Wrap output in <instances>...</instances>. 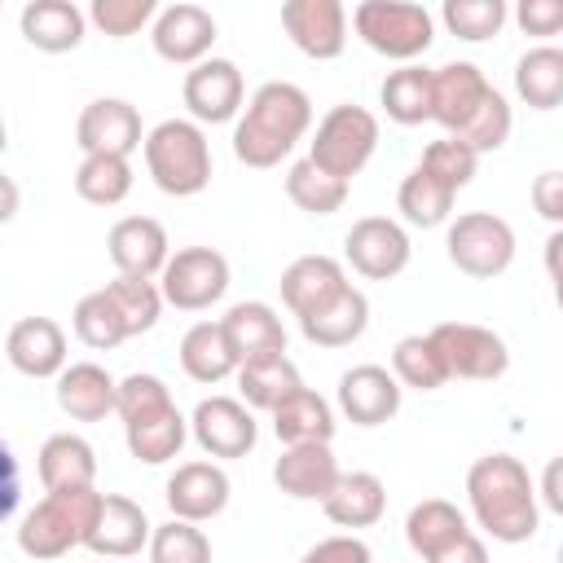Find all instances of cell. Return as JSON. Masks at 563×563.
<instances>
[{
	"instance_id": "6da1fadb",
	"label": "cell",
	"mask_w": 563,
	"mask_h": 563,
	"mask_svg": "<svg viewBox=\"0 0 563 563\" xmlns=\"http://www.w3.org/2000/svg\"><path fill=\"white\" fill-rule=\"evenodd\" d=\"M431 119L471 154L501 150L510 136V106L475 62H449L431 70Z\"/></svg>"
},
{
	"instance_id": "7a4b0ae2",
	"label": "cell",
	"mask_w": 563,
	"mask_h": 563,
	"mask_svg": "<svg viewBox=\"0 0 563 563\" xmlns=\"http://www.w3.org/2000/svg\"><path fill=\"white\" fill-rule=\"evenodd\" d=\"M466 497H471L475 523L493 541L515 545V541L537 537V523H541L537 488H532V475L519 457H510V453L475 457V466L466 471Z\"/></svg>"
},
{
	"instance_id": "3957f363",
	"label": "cell",
	"mask_w": 563,
	"mask_h": 563,
	"mask_svg": "<svg viewBox=\"0 0 563 563\" xmlns=\"http://www.w3.org/2000/svg\"><path fill=\"white\" fill-rule=\"evenodd\" d=\"M312 123V101L299 84L268 79L255 88L246 101V114L233 128V154L246 167H277L308 132Z\"/></svg>"
},
{
	"instance_id": "277c9868",
	"label": "cell",
	"mask_w": 563,
	"mask_h": 563,
	"mask_svg": "<svg viewBox=\"0 0 563 563\" xmlns=\"http://www.w3.org/2000/svg\"><path fill=\"white\" fill-rule=\"evenodd\" d=\"M114 413L123 418V435H128V453L145 466H163L185 449L189 422L180 418L172 391L163 378L154 374H128L119 383L114 396Z\"/></svg>"
},
{
	"instance_id": "5b68a950",
	"label": "cell",
	"mask_w": 563,
	"mask_h": 563,
	"mask_svg": "<svg viewBox=\"0 0 563 563\" xmlns=\"http://www.w3.org/2000/svg\"><path fill=\"white\" fill-rule=\"evenodd\" d=\"M145 167L172 198H194L211 180V145L194 119H163L145 132Z\"/></svg>"
},
{
	"instance_id": "8992f818",
	"label": "cell",
	"mask_w": 563,
	"mask_h": 563,
	"mask_svg": "<svg viewBox=\"0 0 563 563\" xmlns=\"http://www.w3.org/2000/svg\"><path fill=\"white\" fill-rule=\"evenodd\" d=\"M101 493L97 488H66L35 501V510L18 528V550L26 559H62L75 545L88 541V528L97 519Z\"/></svg>"
},
{
	"instance_id": "52a82bcc",
	"label": "cell",
	"mask_w": 563,
	"mask_h": 563,
	"mask_svg": "<svg viewBox=\"0 0 563 563\" xmlns=\"http://www.w3.org/2000/svg\"><path fill=\"white\" fill-rule=\"evenodd\" d=\"M352 26L374 53L396 57V62L422 57L431 48V40H435L431 13L422 4H413V0H361L352 9Z\"/></svg>"
},
{
	"instance_id": "ba28073f",
	"label": "cell",
	"mask_w": 563,
	"mask_h": 563,
	"mask_svg": "<svg viewBox=\"0 0 563 563\" xmlns=\"http://www.w3.org/2000/svg\"><path fill=\"white\" fill-rule=\"evenodd\" d=\"M374 150H378V119L365 106L343 101L317 123V136L308 145V163H317L334 180H352L369 163Z\"/></svg>"
},
{
	"instance_id": "9c48e42d",
	"label": "cell",
	"mask_w": 563,
	"mask_h": 563,
	"mask_svg": "<svg viewBox=\"0 0 563 563\" xmlns=\"http://www.w3.org/2000/svg\"><path fill=\"white\" fill-rule=\"evenodd\" d=\"M449 260L466 277H497L515 260V229L493 211H462L444 233Z\"/></svg>"
},
{
	"instance_id": "30bf717a",
	"label": "cell",
	"mask_w": 563,
	"mask_h": 563,
	"mask_svg": "<svg viewBox=\"0 0 563 563\" xmlns=\"http://www.w3.org/2000/svg\"><path fill=\"white\" fill-rule=\"evenodd\" d=\"M427 339H431L449 378L493 383L510 365V352H506L501 334H493L488 325H475V321H440V325L427 330Z\"/></svg>"
},
{
	"instance_id": "8fae6325",
	"label": "cell",
	"mask_w": 563,
	"mask_h": 563,
	"mask_svg": "<svg viewBox=\"0 0 563 563\" xmlns=\"http://www.w3.org/2000/svg\"><path fill=\"white\" fill-rule=\"evenodd\" d=\"M224 290H229V260L211 246H185V251L167 255V264L158 273L163 303H172L180 312H202Z\"/></svg>"
},
{
	"instance_id": "7c38bea8",
	"label": "cell",
	"mask_w": 563,
	"mask_h": 563,
	"mask_svg": "<svg viewBox=\"0 0 563 563\" xmlns=\"http://www.w3.org/2000/svg\"><path fill=\"white\" fill-rule=\"evenodd\" d=\"M343 255H347V264H352L361 277L387 282V277H396V273L409 268L413 246H409V233H405L396 220H387V216H365V220H356V224L347 229Z\"/></svg>"
},
{
	"instance_id": "4fadbf2b",
	"label": "cell",
	"mask_w": 563,
	"mask_h": 563,
	"mask_svg": "<svg viewBox=\"0 0 563 563\" xmlns=\"http://www.w3.org/2000/svg\"><path fill=\"white\" fill-rule=\"evenodd\" d=\"M189 431L198 440L202 453L211 457H246L260 440V427L251 418V409L233 396H207L198 400L194 418H189Z\"/></svg>"
},
{
	"instance_id": "5bb4252c",
	"label": "cell",
	"mask_w": 563,
	"mask_h": 563,
	"mask_svg": "<svg viewBox=\"0 0 563 563\" xmlns=\"http://www.w3.org/2000/svg\"><path fill=\"white\" fill-rule=\"evenodd\" d=\"M282 26L299 53L312 62H330L347 44V9L339 0H286Z\"/></svg>"
},
{
	"instance_id": "9a60e30c",
	"label": "cell",
	"mask_w": 563,
	"mask_h": 563,
	"mask_svg": "<svg viewBox=\"0 0 563 563\" xmlns=\"http://www.w3.org/2000/svg\"><path fill=\"white\" fill-rule=\"evenodd\" d=\"M150 40H154V53L163 62H172V66H198L211 53V44H216V18L202 4L180 0V4H167V9L154 13Z\"/></svg>"
},
{
	"instance_id": "2e32d148",
	"label": "cell",
	"mask_w": 563,
	"mask_h": 563,
	"mask_svg": "<svg viewBox=\"0 0 563 563\" xmlns=\"http://www.w3.org/2000/svg\"><path fill=\"white\" fill-rule=\"evenodd\" d=\"M141 114L132 101L123 97H97L79 110V123H75V145L84 154H119L128 158L136 145H141Z\"/></svg>"
},
{
	"instance_id": "e0dca14e",
	"label": "cell",
	"mask_w": 563,
	"mask_h": 563,
	"mask_svg": "<svg viewBox=\"0 0 563 563\" xmlns=\"http://www.w3.org/2000/svg\"><path fill=\"white\" fill-rule=\"evenodd\" d=\"M185 106L198 123H229L242 106V70L229 57H202L185 75Z\"/></svg>"
},
{
	"instance_id": "ac0fdd59",
	"label": "cell",
	"mask_w": 563,
	"mask_h": 563,
	"mask_svg": "<svg viewBox=\"0 0 563 563\" xmlns=\"http://www.w3.org/2000/svg\"><path fill=\"white\" fill-rule=\"evenodd\" d=\"M163 497L172 506V519L207 523L229 506V475L216 462H180L167 475V493Z\"/></svg>"
},
{
	"instance_id": "d6986e66",
	"label": "cell",
	"mask_w": 563,
	"mask_h": 563,
	"mask_svg": "<svg viewBox=\"0 0 563 563\" xmlns=\"http://www.w3.org/2000/svg\"><path fill=\"white\" fill-rule=\"evenodd\" d=\"M150 532H154V523L145 519V510L132 497L101 493V506H97V519H92L84 545L101 559H132V554H141V545H150Z\"/></svg>"
},
{
	"instance_id": "ffe728a7",
	"label": "cell",
	"mask_w": 563,
	"mask_h": 563,
	"mask_svg": "<svg viewBox=\"0 0 563 563\" xmlns=\"http://www.w3.org/2000/svg\"><path fill=\"white\" fill-rule=\"evenodd\" d=\"M339 409L356 427H383L400 413V383L383 365H352L339 378Z\"/></svg>"
},
{
	"instance_id": "44dd1931",
	"label": "cell",
	"mask_w": 563,
	"mask_h": 563,
	"mask_svg": "<svg viewBox=\"0 0 563 563\" xmlns=\"http://www.w3.org/2000/svg\"><path fill=\"white\" fill-rule=\"evenodd\" d=\"M106 246L119 277H158L167 264V229L154 216H123L110 229Z\"/></svg>"
},
{
	"instance_id": "7402d4cb",
	"label": "cell",
	"mask_w": 563,
	"mask_h": 563,
	"mask_svg": "<svg viewBox=\"0 0 563 563\" xmlns=\"http://www.w3.org/2000/svg\"><path fill=\"white\" fill-rule=\"evenodd\" d=\"M9 365L26 378H57L66 369V334L53 317H22L4 339Z\"/></svg>"
},
{
	"instance_id": "603a6c76",
	"label": "cell",
	"mask_w": 563,
	"mask_h": 563,
	"mask_svg": "<svg viewBox=\"0 0 563 563\" xmlns=\"http://www.w3.org/2000/svg\"><path fill=\"white\" fill-rule=\"evenodd\" d=\"M339 475L343 471H339L330 444H290L273 466L277 488L295 501H325L330 488L339 484Z\"/></svg>"
},
{
	"instance_id": "cb8c5ba5",
	"label": "cell",
	"mask_w": 563,
	"mask_h": 563,
	"mask_svg": "<svg viewBox=\"0 0 563 563\" xmlns=\"http://www.w3.org/2000/svg\"><path fill=\"white\" fill-rule=\"evenodd\" d=\"M365 325H369V299L352 282L334 299H325L321 308L299 317L303 339L317 343V347H347V343H356L365 334Z\"/></svg>"
},
{
	"instance_id": "d4e9b609",
	"label": "cell",
	"mask_w": 563,
	"mask_h": 563,
	"mask_svg": "<svg viewBox=\"0 0 563 563\" xmlns=\"http://www.w3.org/2000/svg\"><path fill=\"white\" fill-rule=\"evenodd\" d=\"M114 396L119 383L92 361H75L57 374V409L75 422H101L106 413H114Z\"/></svg>"
},
{
	"instance_id": "484cf974",
	"label": "cell",
	"mask_w": 563,
	"mask_h": 563,
	"mask_svg": "<svg viewBox=\"0 0 563 563\" xmlns=\"http://www.w3.org/2000/svg\"><path fill=\"white\" fill-rule=\"evenodd\" d=\"M282 303L295 312V317H308L312 308H321L325 299H334L347 277H343V264L330 260V255H299L295 264H286L282 273Z\"/></svg>"
},
{
	"instance_id": "4316f807",
	"label": "cell",
	"mask_w": 563,
	"mask_h": 563,
	"mask_svg": "<svg viewBox=\"0 0 563 563\" xmlns=\"http://www.w3.org/2000/svg\"><path fill=\"white\" fill-rule=\"evenodd\" d=\"M220 330L229 339V347L238 352V365L260 356V352H286V330L282 317L264 303V299H242L220 317Z\"/></svg>"
},
{
	"instance_id": "83f0119b",
	"label": "cell",
	"mask_w": 563,
	"mask_h": 563,
	"mask_svg": "<svg viewBox=\"0 0 563 563\" xmlns=\"http://www.w3.org/2000/svg\"><path fill=\"white\" fill-rule=\"evenodd\" d=\"M92 479H97V453L84 435L57 431L40 444V484H44V493L92 488Z\"/></svg>"
},
{
	"instance_id": "f1b7e54d",
	"label": "cell",
	"mask_w": 563,
	"mask_h": 563,
	"mask_svg": "<svg viewBox=\"0 0 563 563\" xmlns=\"http://www.w3.org/2000/svg\"><path fill=\"white\" fill-rule=\"evenodd\" d=\"M18 22H22V35H26L31 48H40V53H70V48H79L88 18L70 0H31Z\"/></svg>"
},
{
	"instance_id": "f546056e",
	"label": "cell",
	"mask_w": 563,
	"mask_h": 563,
	"mask_svg": "<svg viewBox=\"0 0 563 563\" xmlns=\"http://www.w3.org/2000/svg\"><path fill=\"white\" fill-rule=\"evenodd\" d=\"M321 510L339 528H369L387 510V488H383V479L374 471H352V475H339V484L330 488Z\"/></svg>"
},
{
	"instance_id": "4dcf8cb0",
	"label": "cell",
	"mask_w": 563,
	"mask_h": 563,
	"mask_svg": "<svg viewBox=\"0 0 563 563\" xmlns=\"http://www.w3.org/2000/svg\"><path fill=\"white\" fill-rule=\"evenodd\" d=\"M233 374H238L242 400H246L251 409H268V413H273L286 396H295V391L303 387V378H299V369L290 365L286 352H260V356L242 361Z\"/></svg>"
},
{
	"instance_id": "1f68e13d",
	"label": "cell",
	"mask_w": 563,
	"mask_h": 563,
	"mask_svg": "<svg viewBox=\"0 0 563 563\" xmlns=\"http://www.w3.org/2000/svg\"><path fill=\"white\" fill-rule=\"evenodd\" d=\"M273 431H277V440L290 449V444H330V435H334V413H330V405L317 396V391H308V387H299L295 396H286L277 409H273Z\"/></svg>"
},
{
	"instance_id": "d6a6232c",
	"label": "cell",
	"mask_w": 563,
	"mask_h": 563,
	"mask_svg": "<svg viewBox=\"0 0 563 563\" xmlns=\"http://www.w3.org/2000/svg\"><path fill=\"white\" fill-rule=\"evenodd\" d=\"M462 532H471L466 528V515L453 506V501H444V497H427V501H418L413 510H409V519H405V541H409V550L427 563L431 554H440L444 545H453Z\"/></svg>"
},
{
	"instance_id": "836d02e7",
	"label": "cell",
	"mask_w": 563,
	"mask_h": 563,
	"mask_svg": "<svg viewBox=\"0 0 563 563\" xmlns=\"http://www.w3.org/2000/svg\"><path fill=\"white\" fill-rule=\"evenodd\" d=\"M180 369L194 378V383H220L238 369V352L229 347L220 321H198L185 330L180 339Z\"/></svg>"
},
{
	"instance_id": "e575fe53",
	"label": "cell",
	"mask_w": 563,
	"mask_h": 563,
	"mask_svg": "<svg viewBox=\"0 0 563 563\" xmlns=\"http://www.w3.org/2000/svg\"><path fill=\"white\" fill-rule=\"evenodd\" d=\"M515 92L532 106V110H554L563 101V53L554 44L528 48L515 62Z\"/></svg>"
},
{
	"instance_id": "d590c367",
	"label": "cell",
	"mask_w": 563,
	"mask_h": 563,
	"mask_svg": "<svg viewBox=\"0 0 563 563\" xmlns=\"http://www.w3.org/2000/svg\"><path fill=\"white\" fill-rule=\"evenodd\" d=\"M378 101H383L387 119H396L405 128L431 119V70L427 66H413V62L400 66V70H391L383 79V88H378Z\"/></svg>"
},
{
	"instance_id": "8d00e7d4",
	"label": "cell",
	"mask_w": 563,
	"mask_h": 563,
	"mask_svg": "<svg viewBox=\"0 0 563 563\" xmlns=\"http://www.w3.org/2000/svg\"><path fill=\"white\" fill-rule=\"evenodd\" d=\"M75 194L92 207H119L132 194V163L119 154H84L75 167Z\"/></svg>"
},
{
	"instance_id": "74e56055",
	"label": "cell",
	"mask_w": 563,
	"mask_h": 563,
	"mask_svg": "<svg viewBox=\"0 0 563 563\" xmlns=\"http://www.w3.org/2000/svg\"><path fill=\"white\" fill-rule=\"evenodd\" d=\"M453 189H444L440 180H431L422 167H413L405 180H400V189H396V207H400V216L409 220V224H418V229H435V224H444L449 216H453Z\"/></svg>"
},
{
	"instance_id": "f35d334b",
	"label": "cell",
	"mask_w": 563,
	"mask_h": 563,
	"mask_svg": "<svg viewBox=\"0 0 563 563\" xmlns=\"http://www.w3.org/2000/svg\"><path fill=\"white\" fill-rule=\"evenodd\" d=\"M286 194H290V202H295L299 211H308V216H334V211L347 202V180H334V176H325L317 163L299 158V163L286 172Z\"/></svg>"
},
{
	"instance_id": "ab89813d",
	"label": "cell",
	"mask_w": 563,
	"mask_h": 563,
	"mask_svg": "<svg viewBox=\"0 0 563 563\" xmlns=\"http://www.w3.org/2000/svg\"><path fill=\"white\" fill-rule=\"evenodd\" d=\"M101 290L110 295V303H114V312H119L128 339H132V334H145V330L158 325L163 295H158V286H154L150 277H114V282H106Z\"/></svg>"
},
{
	"instance_id": "60d3db41",
	"label": "cell",
	"mask_w": 563,
	"mask_h": 563,
	"mask_svg": "<svg viewBox=\"0 0 563 563\" xmlns=\"http://www.w3.org/2000/svg\"><path fill=\"white\" fill-rule=\"evenodd\" d=\"M391 378L400 387H418V391H435V387L449 383V374H444V365H440V356H435L427 334H405L391 347Z\"/></svg>"
},
{
	"instance_id": "b9f144b4",
	"label": "cell",
	"mask_w": 563,
	"mask_h": 563,
	"mask_svg": "<svg viewBox=\"0 0 563 563\" xmlns=\"http://www.w3.org/2000/svg\"><path fill=\"white\" fill-rule=\"evenodd\" d=\"M75 334L92 352H110V347H119L128 339V330H123V321H119V312H114L106 290H92V295H84L75 303Z\"/></svg>"
},
{
	"instance_id": "7bdbcfd3",
	"label": "cell",
	"mask_w": 563,
	"mask_h": 563,
	"mask_svg": "<svg viewBox=\"0 0 563 563\" xmlns=\"http://www.w3.org/2000/svg\"><path fill=\"white\" fill-rule=\"evenodd\" d=\"M150 563H211V541L198 523L167 519L150 532Z\"/></svg>"
},
{
	"instance_id": "ee69618b",
	"label": "cell",
	"mask_w": 563,
	"mask_h": 563,
	"mask_svg": "<svg viewBox=\"0 0 563 563\" xmlns=\"http://www.w3.org/2000/svg\"><path fill=\"white\" fill-rule=\"evenodd\" d=\"M440 18L457 40L475 44V40H488L506 26V4L501 0H444Z\"/></svg>"
},
{
	"instance_id": "f6af8a7d",
	"label": "cell",
	"mask_w": 563,
	"mask_h": 563,
	"mask_svg": "<svg viewBox=\"0 0 563 563\" xmlns=\"http://www.w3.org/2000/svg\"><path fill=\"white\" fill-rule=\"evenodd\" d=\"M475 163H479V154H471L462 141H453V136H444V141H431L427 150H422V158H418V167L431 176V180H440L444 189H462V185H471V176H475Z\"/></svg>"
},
{
	"instance_id": "bcb514c9",
	"label": "cell",
	"mask_w": 563,
	"mask_h": 563,
	"mask_svg": "<svg viewBox=\"0 0 563 563\" xmlns=\"http://www.w3.org/2000/svg\"><path fill=\"white\" fill-rule=\"evenodd\" d=\"M154 13H158L154 0H92V9H88V18H92L106 35H114V40L136 35Z\"/></svg>"
},
{
	"instance_id": "7dc6e473",
	"label": "cell",
	"mask_w": 563,
	"mask_h": 563,
	"mask_svg": "<svg viewBox=\"0 0 563 563\" xmlns=\"http://www.w3.org/2000/svg\"><path fill=\"white\" fill-rule=\"evenodd\" d=\"M299 563H374V559H369V545L361 537H325Z\"/></svg>"
},
{
	"instance_id": "c3c4849f",
	"label": "cell",
	"mask_w": 563,
	"mask_h": 563,
	"mask_svg": "<svg viewBox=\"0 0 563 563\" xmlns=\"http://www.w3.org/2000/svg\"><path fill=\"white\" fill-rule=\"evenodd\" d=\"M515 18L528 35H559L563 31V4L559 0H523L515 9Z\"/></svg>"
},
{
	"instance_id": "681fc988",
	"label": "cell",
	"mask_w": 563,
	"mask_h": 563,
	"mask_svg": "<svg viewBox=\"0 0 563 563\" xmlns=\"http://www.w3.org/2000/svg\"><path fill=\"white\" fill-rule=\"evenodd\" d=\"M18 501H22V471H18L9 440H0V523L18 510Z\"/></svg>"
},
{
	"instance_id": "f907efd6",
	"label": "cell",
	"mask_w": 563,
	"mask_h": 563,
	"mask_svg": "<svg viewBox=\"0 0 563 563\" xmlns=\"http://www.w3.org/2000/svg\"><path fill=\"white\" fill-rule=\"evenodd\" d=\"M532 202L550 224H559L563 220V176L559 172H541L537 185H532Z\"/></svg>"
},
{
	"instance_id": "816d5d0a",
	"label": "cell",
	"mask_w": 563,
	"mask_h": 563,
	"mask_svg": "<svg viewBox=\"0 0 563 563\" xmlns=\"http://www.w3.org/2000/svg\"><path fill=\"white\" fill-rule=\"evenodd\" d=\"M427 563H488V550H484V541H479L475 532H462L453 545H444V550L431 554Z\"/></svg>"
},
{
	"instance_id": "f5cc1de1",
	"label": "cell",
	"mask_w": 563,
	"mask_h": 563,
	"mask_svg": "<svg viewBox=\"0 0 563 563\" xmlns=\"http://www.w3.org/2000/svg\"><path fill=\"white\" fill-rule=\"evenodd\" d=\"M18 202H22V194H18V185L0 172V224H9L13 216H18Z\"/></svg>"
},
{
	"instance_id": "db71d44e",
	"label": "cell",
	"mask_w": 563,
	"mask_h": 563,
	"mask_svg": "<svg viewBox=\"0 0 563 563\" xmlns=\"http://www.w3.org/2000/svg\"><path fill=\"white\" fill-rule=\"evenodd\" d=\"M541 493H545V506H550V510H563V493H559V457L545 466V488H541Z\"/></svg>"
},
{
	"instance_id": "11a10c76",
	"label": "cell",
	"mask_w": 563,
	"mask_h": 563,
	"mask_svg": "<svg viewBox=\"0 0 563 563\" xmlns=\"http://www.w3.org/2000/svg\"><path fill=\"white\" fill-rule=\"evenodd\" d=\"M559 246H563V233L554 229V233L545 238V264H550V277H559Z\"/></svg>"
},
{
	"instance_id": "9f6ffc18",
	"label": "cell",
	"mask_w": 563,
	"mask_h": 563,
	"mask_svg": "<svg viewBox=\"0 0 563 563\" xmlns=\"http://www.w3.org/2000/svg\"><path fill=\"white\" fill-rule=\"evenodd\" d=\"M0 154H4V119H0Z\"/></svg>"
}]
</instances>
